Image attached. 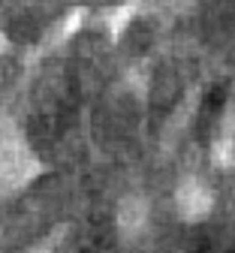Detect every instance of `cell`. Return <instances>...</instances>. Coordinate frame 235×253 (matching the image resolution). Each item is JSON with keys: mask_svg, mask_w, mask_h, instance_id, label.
<instances>
[{"mask_svg": "<svg viewBox=\"0 0 235 253\" xmlns=\"http://www.w3.org/2000/svg\"><path fill=\"white\" fill-rule=\"evenodd\" d=\"M40 172L37 157L27 151L18 133L0 136V190H15Z\"/></svg>", "mask_w": 235, "mask_h": 253, "instance_id": "cell-1", "label": "cell"}, {"mask_svg": "<svg viewBox=\"0 0 235 253\" xmlns=\"http://www.w3.org/2000/svg\"><path fill=\"white\" fill-rule=\"evenodd\" d=\"M175 202H178V211H181L187 220H196V217L208 214V208H211V190H208L202 181L187 178V181L178 187Z\"/></svg>", "mask_w": 235, "mask_h": 253, "instance_id": "cell-2", "label": "cell"}, {"mask_svg": "<svg viewBox=\"0 0 235 253\" xmlns=\"http://www.w3.org/2000/svg\"><path fill=\"white\" fill-rule=\"evenodd\" d=\"M148 220V205L142 196H127L118 208V226L124 235H136Z\"/></svg>", "mask_w": 235, "mask_h": 253, "instance_id": "cell-3", "label": "cell"}, {"mask_svg": "<svg viewBox=\"0 0 235 253\" xmlns=\"http://www.w3.org/2000/svg\"><path fill=\"white\" fill-rule=\"evenodd\" d=\"M37 253H48V250H37Z\"/></svg>", "mask_w": 235, "mask_h": 253, "instance_id": "cell-4", "label": "cell"}]
</instances>
